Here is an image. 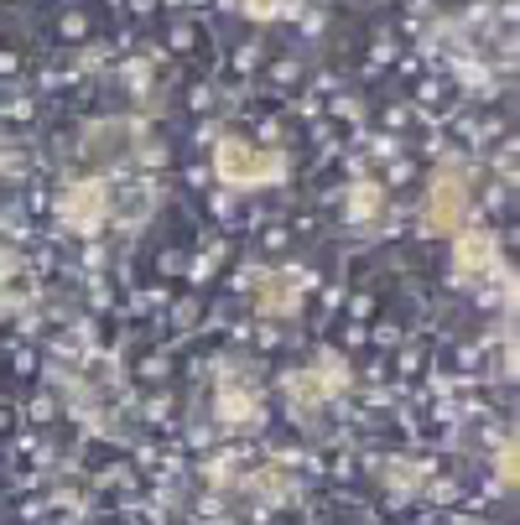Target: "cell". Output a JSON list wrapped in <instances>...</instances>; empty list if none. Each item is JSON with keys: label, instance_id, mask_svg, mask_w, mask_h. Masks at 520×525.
I'll return each mask as SVG.
<instances>
[{"label": "cell", "instance_id": "cell-1", "mask_svg": "<svg viewBox=\"0 0 520 525\" xmlns=\"http://www.w3.org/2000/svg\"><path fill=\"white\" fill-rule=\"evenodd\" d=\"M219 172H224L229 182H240V188H250V182L276 177L281 167L271 162V156H260V151L240 146V141H224V146H219Z\"/></svg>", "mask_w": 520, "mask_h": 525}, {"label": "cell", "instance_id": "cell-2", "mask_svg": "<svg viewBox=\"0 0 520 525\" xmlns=\"http://www.w3.org/2000/svg\"><path fill=\"white\" fill-rule=\"evenodd\" d=\"M63 214H68L73 229H94L99 214H104V188L99 182H78V188L63 198Z\"/></svg>", "mask_w": 520, "mask_h": 525}, {"label": "cell", "instance_id": "cell-3", "mask_svg": "<svg viewBox=\"0 0 520 525\" xmlns=\"http://www.w3.org/2000/svg\"><path fill=\"white\" fill-rule=\"evenodd\" d=\"M463 214V182L458 177H442L437 188H432V224L437 229H453Z\"/></svg>", "mask_w": 520, "mask_h": 525}, {"label": "cell", "instance_id": "cell-4", "mask_svg": "<svg viewBox=\"0 0 520 525\" xmlns=\"http://www.w3.org/2000/svg\"><path fill=\"white\" fill-rule=\"evenodd\" d=\"M458 260H463L468 271H484L489 260H494V245L484 240V234H463V240H458Z\"/></svg>", "mask_w": 520, "mask_h": 525}, {"label": "cell", "instance_id": "cell-5", "mask_svg": "<svg viewBox=\"0 0 520 525\" xmlns=\"http://www.w3.org/2000/svg\"><path fill=\"white\" fill-rule=\"evenodd\" d=\"M375 203H380V193H375V188H359L349 208H354V219H370V214H375Z\"/></svg>", "mask_w": 520, "mask_h": 525}, {"label": "cell", "instance_id": "cell-6", "mask_svg": "<svg viewBox=\"0 0 520 525\" xmlns=\"http://www.w3.org/2000/svg\"><path fill=\"white\" fill-rule=\"evenodd\" d=\"M245 6H250V11H271V0H245Z\"/></svg>", "mask_w": 520, "mask_h": 525}]
</instances>
